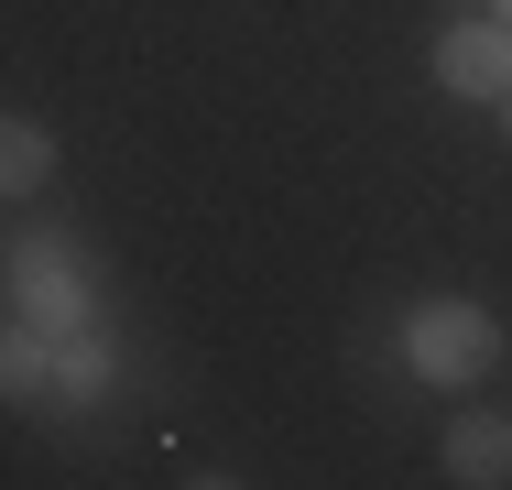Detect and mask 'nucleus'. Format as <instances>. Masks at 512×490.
<instances>
[{"instance_id": "nucleus-1", "label": "nucleus", "mask_w": 512, "mask_h": 490, "mask_svg": "<svg viewBox=\"0 0 512 490\" xmlns=\"http://www.w3.org/2000/svg\"><path fill=\"white\" fill-rule=\"evenodd\" d=\"M404 360H414V382H480L502 360V316L469 305V294H425L404 316Z\"/></svg>"}, {"instance_id": "nucleus-2", "label": "nucleus", "mask_w": 512, "mask_h": 490, "mask_svg": "<svg viewBox=\"0 0 512 490\" xmlns=\"http://www.w3.org/2000/svg\"><path fill=\"white\" fill-rule=\"evenodd\" d=\"M436 88L469 98V109H502V98H512V22H502V11L436 33Z\"/></svg>"}, {"instance_id": "nucleus-3", "label": "nucleus", "mask_w": 512, "mask_h": 490, "mask_svg": "<svg viewBox=\"0 0 512 490\" xmlns=\"http://www.w3.org/2000/svg\"><path fill=\"white\" fill-rule=\"evenodd\" d=\"M436 458H447L458 490H502L512 480V414H458V425L436 436Z\"/></svg>"}, {"instance_id": "nucleus-4", "label": "nucleus", "mask_w": 512, "mask_h": 490, "mask_svg": "<svg viewBox=\"0 0 512 490\" xmlns=\"http://www.w3.org/2000/svg\"><path fill=\"white\" fill-rule=\"evenodd\" d=\"M44 175H55V131H44L33 109H11V131H0V186H11V196H33Z\"/></svg>"}, {"instance_id": "nucleus-5", "label": "nucleus", "mask_w": 512, "mask_h": 490, "mask_svg": "<svg viewBox=\"0 0 512 490\" xmlns=\"http://www.w3.org/2000/svg\"><path fill=\"white\" fill-rule=\"evenodd\" d=\"M186 490H240V480H186Z\"/></svg>"}, {"instance_id": "nucleus-6", "label": "nucleus", "mask_w": 512, "mask_h": 490, "mask_svg": "<svg viewBox=\"0 0 512 490\" xmlns=\"http://www.w3.org/2000/svg\"><path fill=\"white\" fill-rule=\"evenodd\" d=\"M502 22H512V0H502Z\"/></svg>"}, {"instance_id": "nucleus-7", "label": "nucleus", "mask_w": 512, "mask_h": 490, "mask_svg": "<svg viewBox=\"0 0 512 490\" xmlns=\"http://www.w3.org/2000/svg\"><path fill=\"white\" fill-rule=\"evenodd\" d=\"M502 109H512V98H502Z\"/></svg>"}]
</instances>
